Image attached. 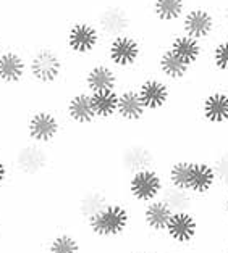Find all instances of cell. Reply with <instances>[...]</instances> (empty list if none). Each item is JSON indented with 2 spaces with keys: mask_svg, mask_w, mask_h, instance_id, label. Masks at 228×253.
I'll use <instances>...</instances> for the list:
<instances>
[{
  "mask_svg": "<svg viewBox=\"0 0 228 253\" xmlns=\"http://www.w3.org/2000/svg\"><path fill=\"white\" fill-rule=\"evenodd\" d=\"M84 229L96 242H114L129 234L133 227V207L123 200H110L106 207L84 221Z\"/></svg>",
  "mask_w": 228,
  "mask_h": 253,
  "instance_id": "1",
  "label": "cell"
},
{
  "mask_svg": "<svg viewBox=\"0 0 228 253\" xmlns=\"http://www.w3.org/2000/svg\"><path fill=\"white\" fill-rule=\"evenodd\" d=\"M28 81L41 89H51L66 78V57L57 45L38 44L26 53Z\"/></svg>",
  "mask_w": 228,
  "mask_h": 253,
  "instance_id": "2",
  "label": "cell"
},
{
  "mask_svg": "<svg viewBox=\"0 0 228 253\" xmlns=\"http://www.w3.org/2000/svg\"><path fill=\"white\" fill-rule=\"evenodd\" d=\"M165 186V176L159 166H149L129 172L125 179V194L131 207H144L146 203L159 199Z\"/></svg>",
  "mask_w": 228,
  "mask_h": 253,
  "instance_id": "3",
  "label": "cell"
},
{
  "mask_svg": "<svg viewBox=\"0 0 228 253\" xmlns=\"http://www.w3.org/2000/svg\"><path fill=\"white\" fill-rule=\"evenodd\" d=\"M24 137L42 147L54 145L63 132V121L54 108L39 107L24 120Z\"/></svg>",
  "mask_w": 228,
  "mask_h": 253,
  "instance_id": "4",
  "label": "cell"
},
{
  "mask_svg": "<svg viewBox=\"0 0 228 253\" xmlns=\"http://www.w3.org/2000/svg\"><path fill=\"white\" fill-rule=\"evenodd\" d=\"M102 36L91 20H75L66 26L63 33L65 52L78 58L89 57L101 45Z\"/></svg>",
  "mask_w": 228,
  "mask_h": 253,
  "instance_id": "5",
  "label": "cell"
},
{
  "mask_svg": "<svg viewBox=\"0 0 228 253\" xmlns=\"http://www.w3.org/2000/svg\"><path fill=\"white\" fill-rule=\"evenodd\" d=\"M49 166H51V157L47 147L24 140V144L16 149L10 168L11 172L16 171L24 179H36L44 174Z\"/></svg>",
  "mask_w": 228,
  "mask_h": 253,
  "instance_id": "6",
  "label": "cell"
},
{
  "mask_svg": "<svg viewBox=\"0 0 228 253\" xmlns=\"http://www.w3.org/2000/svg\"><path fill=\"white\" fill-rule=\"evenodd\" d=\"M201 234V219L196 211H173L165 227L164 237L178 249H188L196 244Z\"/></svg>",
  "mask_w": 228,
  "mask_h": 253,
  "instance_id": "7",
  "label": "cell"
},
{
  "mask_svg": "<svg viewBox=\"0 0 228 253\" xmlns=\"http://www.w3.org/2000/svg\"><path fill=\"white\" fill-rule=\"evenodd\" d=\"M143 53L141 42L133 34H120L106 44V58L109 65L118 70H128L138 63Z\"/></svg>",
  "mask_w": 228,
  "mask_h": 253,
  "instance_id": "8",
  "label": "cell"
},
{
  "mask_svg": "<svg viewBox=\"0 0 228 253\" xmlns=\"http://www.w3.org/2000/svg\"><path fill=\"white\" fill-rule=\"evenodd\" d=\"M186 190L196 199H209L217 192V174L209 158H191Z\"/></svg>",
  "mask_w": 228,
  "mask_h": 253,
  "instance_id": "9",
  "label": "cell"
},
{
  "mask_svg": "<svg viewBox=\"0 0 228 253\" xmlns=\"http://www.w3.org/2000/svg\"><path fill=\"white\" fill-rule=\"evenodd\" d=\"M63 116L70 126L81 129H88L99 123L91 103V94L84 89H78L65 98Z\"/></svg>",
  "mask_w": 228,
  "mask_h": 253,
  "instance_id": "10",
  "label": "cell"
},
{
  "mask_svg": "<svg viewBox=\"0 0 228 253\" xmlns=\"http://www.w3.org/2000/svg\"><path fill=\"white\" fill-rule=\"evenodd\" d=\"M28 81L26 53L16 47L0 48V85L11 89Z\"/></svg>",
  "mask_w": 228,
  "mask_h": 253,
  "instance_id": "11",
  "label": "cell"
},
{
  "mask_svg": "<svg viewBox=\"0 0 228 253\" xmlns=\"http://www.w3.org/2000/svg\"><path fill=\"white\" fill-rule=\"evenodd\" d=\"M116 165H118V171L125 176H128L133 171L149 168V166H157L156 150L144 144V142L131 140L120 149Z\"/></svg>",
  "mask_w": 228,
  "mask_h": 253,
  "instance_id": "12",
  "label": "cell"
},
{
  "mask_svg": "<svg viewBox=\"0 0 228 253\" xmlns=\"http://www.w3.org/2000/svg\"><path fill=\"white\" fill-rule=\"evenodd\" d=\"M94 24L99 29L102 38L112 39L120 34H128L129 28H131V18L120 5H107L99 11Z\"/></svg>",
  "mask_w": 228,
  "mask_h": 253,
  "instance_id": "13",
  "label": "cell"
},
{
  "mask_svg": "<svg viewBox=\"0 0 228 253\" xmlns=\"http://www.w3.org/2000/svg\"><path fill=\"white\" fill-rule=\"evenodd\" d=\"M171 214H173V210L169 207V203L162 197H159L141 207V223H143L146 232L152 234V236H164Z\"/></svg>",
  "mask_w": 228,
  "mask_h": 253,
  "instance_id": "14",
  "label": "cell"
},
{
  "mask_svg": "<svg viewBox=\"0 0 228 253\" xmlns=\"http://www.w3.org/2000/svg\"><path fill=\"white\" fill-rule=\"evenodd\" d=\"M147 116V110L141 100L136 87H126L118 92V107L115 120L123 125H139Z\"/></svg>",
  "mask_w": 228,
  "mask_h": 253,
  "instance_id": "15",
  "label": "cell"
},
{
  "mask_svg": "<svg viewBox=\"0 0 228 253\" xmlns=\"http://www.w3.org/2000/svg\"><path fill=\"white\" fill-rule=\"evenodd\" d=\"M118 75L107 61L91 65L83 75V89L89 94L102 90H118Z\"/></svg>",
  "mask_w": 228,
  "mask_h": 253,
  "instance_id": "16",
  "label": "cell"
},
{
  "mask_svg": "<svg viewBox=\"0 0 228 253\" xmlns=\"http://www.w3.org/2000/svg\"><path fill=\"white\" fill-rule=\"evenodd\" d=\"M136 90L141 97V100L144 103V108L147 110V113L160 112V110L167 107L170 102V95H171L170 87L162 79L147 78L144 81L139 83Z\"/></svg>",
  "mask_w": 228,
  "mask_h": 253,
  "instance_id": "17",
  "label": "cell"
},
{
  "mask_svg": "<svg viewBox=\"0 0 228 253\" xmlns=\"http://www.w3.org/2000/svg\"><path fill=\"white\" fill-rule=\"evenodd\" d=\"M215 28L214 16L209 10L194 7L188 11H184L181 18V31L183 34L189 36L196 41H204L212 34Z\"/></svg>",
  "mask_w": 228,
  "mask_h": 253,
  "instance_id": "18",
  "label": "cell"
},
{
  "mask_svg": "<svg viewBox=\"0 0 228 253\" xmlns=\"http://www.w3.org/2000/svg\"><path fill=\"white\" fill-rule=\"evenodd\" d=\"M201 116L209 126L220 127L228 125V94L211 92L201 103Z\"/></svg>",
  "mask_w": 228,
  "mask_h": 253,
  "instance_id": "19",
  "label": "cell"
},
{
  "mask_svg": "<svg viewBox=\"0 0 228 253\" xmlns=\"http://www.w3.org/2000/svg\"><path fill=\"white\" fill-rule=\"evenodd\" d=\"M169 48L173 52L178 58H181L188 66H193L199 61L202 55V45L199 41L189 38L186 34H176L170 41Z\"/></svg>",
  "mask_w": 228,
  "mask_h": 253,
  "instance_id": "20",
  "label": "cell"
},
{
  "mask_svg": "<svg viewBox=\"0 0 228 253\" xmlns=\"http://www.w3.org/2000/svg\"><path fill=\"white\" fill-rule=\"evenodd\" d=\"M83 240L68 229L54 232L44 247V253H83Z\"/></svg>",
  "mask_w": 228,
  "mask_h": 253,
  "instance_id": "21",
  "label": "cell"
},
{
  "mask_svg": "<svg viewBox=\"0 0 228 253\" xmlns=\"http://www.w3.org/2000/svg\"><path fill=\"white\" fill-rule=\"evenodd\" d=\"M189 68L191 66H188L181 58H178L170 48H165L157 58V70L160 71V75L170 79V81H181V79H184L188 76Z\"/></svg>",
  "mask_w": 228,
  "mask_h": 253,
  "instance_id": "22",
  "label": "cell"
},
{
  "mask_svg": "<svg viewBox=\"0 0 228 253\" xmlns=\"http://www.w3.org/2000/svg\"><path fill=\"white\" fill-rule=\"evenodd\" d=\"M91 103L94 113L99 121H112L115 120L116 107H118V90H102L92 92Z\"/></svg>",
  "mask_w": 228,
  "mask_h": 253,
  "instance_id": "23",
  "label": "cell"
},
{
  "mask_svg": "<svg viewBox=\"0 0 228 253\" xmlns=\"http://www.w3.org/2000/svg\"><path fill=\"white\" fill-rule=\"evenodd\" d=\"M186 11V0H152V13L160 23H175Z\"/></svg>",
  "mask_w": 228,
  "mask_h": 253,
  "instance_id": "24",
  "label": "cell"
},
{
  "mask_svg": "<svg viewBox=\"0 0 228 253\" xmlns=\"http://www.w3.org/2000/svg\"><path fill=\"white\" fill-rule=\"evenodd\" d=\"M162 199L169 203V207L173 211H196L198 213V205L202 199H196L186 190H180L170 186H165L162 192Z\"/></svg>",
  "mask_w": 228,
  "mask_h": 253,
  "instance_id": "25",
  "label": "cell"
},
{
  "mask_svg": "<svg viewBox=\"0 0 228 253\" xmlns=\"http://www.w3.org/2000/svg\"><path fill=\"white\" fill-rule=\"evenodd\" d=\"M209 160L212 162L215 174H217V190L228 189V147H224Z\"/></svg>",
  "mask_w": 228,
  "mask_h": 253,
  "instance_id": "26",
  "label": "cell"
},
{
  "mask_svg": "<svg viewBox=\"0 0 228 253\" xmlns=\"http://www.w3.org/2000/svg\"><path fill=\"white\" fill-rule=\"evenodd\" d=\"M212 61L222 73H228V41H222L214 47Z\"/></svg>",
  "mask_w": 228,
  "mask_h": 253,
  "instance_id": "27",
  "label": "cell"
},
{
  "mask_svg": "<svg viewBox=\"0 0 228 253\" xmlns=\"http://www.w3.org/2000/svg\"><path fill=\"white\" fill-rule=\"evenodd\" d=\"M11 177V168H10V163L7 160H3V157L0 155V190H2L5 186L8 184Z\"/></svg>",
  "mask_w": 228,
  "mask_h": 253,
  "instance_id": "28",
  "label": "cell"
},
{
  "mask_svg": "<svg viewBox=\"0 0 228 253\" xmlns=\"http://www.w3.org/2000/svg\"><path fill=\"white\" fill-rule=\"evenodd\" d=\"M220 208H222V213H224V216H225L227 221H228V189H225L224 192H222Z\"/></svg>",
  "mask_w": 228,
  "mask_h": 253,
  "instance_id": "29",
  "label": "cell"
},
{
  "mask_svg": "<svg viewBox=\"0 0 228 253\" xmlns=\"http://www.w3.org/2000/svg\"><path fill=\"white\" fill-rule=\"evenodd\" d=\"M133 253H164V252L157 245H146V247H139Z\"/></svg>",
  "mask_w": 228,
  "mask_h": 253,
  "instance_id": "30",
  "label": "cell"
},
{
  "mask_svg": "<svg viewBox=\"0 0 228 253\" xmlns=\"http://www.w3.org/2000/svg\"><path fill=\"white\" fill-rule=\"evenodd\" d=\"M224 20H225V23H227V26H228V7L224 10Z\"/></svg>",
  "mask_w": 228,
  "mask_h": 253,
  "instance_id": "31",
  "label": "cell"
},
{
  "mask_svg": "<svg viewBox=\"0 0 228 253\" xmlns=\"http://www.w3.org/2000/svg\"><path fill=\"white\" fill-rule=\"evenodd\" d=\"M225 253H228V240H227V247H225Z\"/></svg>",
  "mask_w": 228,
  "mask_h": 253,
  "instance_id": "32",
  "label": "cell"
},
{
  "mask_svg": "<svg viewBox=\"0 0 228 253\" xmlns=\"http://www.w3.org/2000/svg\"><path fill=\"white\" fill-rule=\"evenodd\" d=\"M0 232H2V224H0Z\"/></svg>",
  "mask_w": 228,
  "mask_h": 253,
  "instance_id": "33",
  "label": "cell"
}]
</instances>
